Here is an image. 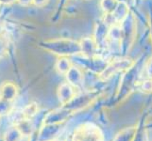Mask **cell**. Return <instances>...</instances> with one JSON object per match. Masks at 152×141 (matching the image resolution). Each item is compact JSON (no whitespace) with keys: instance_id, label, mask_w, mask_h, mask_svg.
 Masks as SVG:
<instances>
[{"instance_id":"cell-1","label":"cell","mask_w":152,"mask_h":141,"mask_svg":"<svg viewBox=\"0 0 152 141\" xmlns=\"http://www.w3.org/2000/svg\"><path fill=\"white\" fill-rule=\"evenodd\" d=\"M120 25L121 39L119 43V49L122 56H126L132 48L137 35V21L133 12H129Z\"/></svg>"},{"instance_id":"cell-2","label":"cell","mask_w":152,"mask_h":141,"mask_svg":"<svg viewBox=\"0 0 152 141\" xmlns=\"http://www.w3.org/2000/svg\"><path fill=\"white\" fill-rule=\"evenodd\" d=\"M41 46L60 56H70L80 54V45L78 41L71 39H54L45 40Z\"/></svg>"},{"instance_id":"cell-3","label":"cell","mask_w":152,"mask_h":141,"mask_svg":"<svg viewBox=\"0 0 152 141\" xmlns=\"http://www.w3.org/2000/svg\"><path fill=\"white\" fill-rule=\"evenodd\" d=\"M71 141H104V137L96 124L85 122L74 130Z\"/></svg>"},{"instance_id":"cell-4","label":"cell","mask_w":152,"mask_h":141,"mask_svg":"<svg viewBox=\"0 0 152 141\" xmlns=\"http://www.w3.org/2000/svg\"><path fill=\"white\" fill-rule=\"evenodd\" d=\"M135 64V61L130 59L122 56L120 59H113L111 62H108L107 66L104 68V70L99 74V78L101 80H108L114 74H116L119 72H126L130 69Z\"/></svg>"},{"instance_id":"cell-5","label":"cell","mask_w":152,"mask_h":141,"mask_svg":"<svg viewBox=\"0 0 152 141\" xmlns=\"http://www.w3.org/2000/svg\"><path fill=\"white\" fill-rule=\"evenodd\" d=\"M96 95H97L96 92H85L81 94H76V96L66 106H64L67 107L72 113H74L75 111L80 110V109L88 106L89 104L95 100Z\"/></svg>"},{"instance_id":"cell-6","label":"cell","mask_w":152,"mask_h":141,"mask_svg":"<svg viewBox=\"0 0 152 141\" xmlns=\"http://www.w3.org/2000/svg\"><path fill=\"white\" fill-rule=\"evenodd\" d=\"M73 113L67 107L62 106L61 108H57L45 115L43 124H61L67 121Z\"/></svg>"},{"instance_id":"cell-7","label":"cell","mask_w":152,"mask_h":141,"mask_svg":"<svg viewBox=\"0 0 152 141\" xmlns=\"http://www.w3.org/2000/svg\"><path fill=\"white\" fill-rule=\"evenodd\" d=\"M64 123L61 124H43L41 127L37 141H53L60 135Z\"/></svg>"},{"instance_id":"cell-8","label":"cell","mask_w":152,"mask_h":141,"mask_svg":"<svg viewBox=\"0 0 152 141\" xmlns=\"http://www.w3.org/2000/svg\"><path fill=\"white\" fill-rule=\"evenodd\" d=\"M76 90H77L76 87L71 86L70 84H68L67 82L61 83L59 86L57 90V96L60 103H61V106H66L76 96L77 94Z\"/></svg>"},{"instance_id":"cell-9","label":"cell","mask_w":152,"mask_h":141,"mask_svg":"<svg viewBox=\"0 0 152 141\" xmlns=\"http://www.w3.org/2000/svg\"><path fill=\"white\" fill-rule=\"evenodd\" d=\"M109 28H110V27L104 22L103 20L99 21L98 23H96L95 31H94L93 39L95 40L98 49L107 45V36H108Z\"/></svg>"},{"instance_id":"cell-10","label":"cell","mask_w":152,"mask_h":141,"mask_svg":"<svg viewBox=\"0 0 152 141\" xmlns=\"http://www.w3.org/2000/svg\"><path fill=\"white\" fill-rule=\"evenodd\" d=\"M64 75L68 84H70L76 88L80 87L83 84V72L77 65H72V67Z\"/></svg>"},{"instance_id":"cell-11","label":"cell","mask_w":152,"mask_h":141,"mask_svg":"<svg viewBox=\"0 0 152 141\" xmlns=\"http://www.w3.org/2000/svg\"><path fill=\"white\" fill-rule=\"evenodd\" d=\"M18 95V87L12 82H4L0 86V99L12 103Z\"/></svg>"},{"instance_id":"cell-12","label":"cell","mask_w":152,"mask_h":141,"mask_svg":"<svg viewBox=\"0 0 152 141\" xmlns=\"http://www.w3.org/2000/svg\"><path fill=\"white\" fill-rule=\"evenodd\" d=\"M80 54L83 56L92 57L96 55V51L98 50L97 45L93 37H85L81 39L80 41Z\"/></svg>"},{"instance_id":"cell-13","label":"cell","mask_w":152,"mask_h":141,"mask_svg":"<svg viewBox=\"0 0 152 141\" xmlns=\"http://www.w3.org/2000/svg\"><path fill=\"white\" fill-rule=\"evenodd\" d=\"M129 12H130V9H129L128 2L122 1V2H118L117 7L110 14H111V16L115 24H120L126 17H127V15L129 13Z\"/></svg>"},{"instance_id":"cell-14","label":"cell","mask_w":152,"mask_h":141,"mask_svg":"<svg viewBox=\"0 0 152 141\" xmlns=\"http://www.w3.org/2000/svg\"><path fill=\"white\" fill-rule=\"evenodd\" d=\"M136 134H137L136 126L126 127L116 134L113 141H135Z\"/></svg>"},{"instance_id":"cell-15","label":"cell","mask_w":152,"mask_h":141,"mask_svg":"<svg viewBox=\"0 0 152 141\" xmlns=\"http://www.w3.org/2000/svg\"><path fill=\"white\" fill-rule=\"evenodd\" d=\"M14 125H16L17 128L19 129V131L21 132V134L24 135V137H30V135L33 134L34 125L32 122V119H24L21 116V118L14 123Z\"/></svg>"},{"instance_id":"cell-16","label":"cell","mask_w":152,"mask_h":141,"mask_svg":"<svg viewBox=\"0 0 152 141\" xmlns=\"http://www.w3.org/2000/svg\"><path fill=\"white\" fill-rule=\"evenodd\" d=\"M72 61L68 56H60V59L55 63V70L58 74L64 75L72 67Z\"/></svg>"},{"instance_id":"cell-17","label":"cell","mask_w":152,"mask_h":141,"mask_svg":"<svg viewBox=\"0 0 152 141\" xmlns=\"http://www.w3.org/2000/svg\"><path fill=\"white\" fill-rule=\"evenodd\" d=\"M24 135L21 134L16 125L10 126L4 134L3 141H22Z\"/></svg>"},{"instance_id":"cell-18","label":"cell","mask_w":152,"mask_h":141,"mask_svg":"<svg viewBox=\"0 0 152 141\" xmlns=\"http://www.w3.org/2000/svg\"><path fill=\"white\" fill-rule=\"evenodd\" d=\"M38 113H39L38 104L36 103H30L23 108L22 112H21V116L24 119H32Z\"/></svg>"},{"instance_id":"cell-19","label":"cell","mask_w":152,"mask_h":141,"mask_svg":"<svg viewBox=\"0 0 152 141\" xmlns=\"http://www.w3.org/2000/svg\"><path fill=\"white\" fill-rule=\"evenodd\" d=\"M118 0H100V8L105 14L112 13L118 5Z\"/></svg>"},{"instance_id":"cell-20","label":"cell","mask_w":152,"mask_h":141,"mask_svg":"<svg viewBox=\"0 0 152 141\" xmlns=\"http://www.w3.org/2000/svg\"><path fill=\"white\" fill-rule=\"evenodd\" d=\"M12 110V103L0 99V117L9 115Z\"/></svg>"},{"instance_id":"cell-21","label":"cell","mask_w":152,"mask_h":141,"mask_svg":"<svg viewBox=\"0 0 152 141\" xmlns=\"http://www.w3.org/2000/svg\"><path fill=\"white\" fill-rule=\"evenodd\" d=\"M139 88H140V90H142L145 93L152 92V79L148 78L146 80L141 82L139 85Z\"/></svg>"},{"instance_id":"cell-22","label":"cell","mask_w":152,"mask_h":141,"mask_svg":"<svg viewBox=\"0 0 152 141\" xmlns=\"http://www.w3.org/2000/svg\"><path fill=\"white\" fill-rule=\"evenodd\" d=\"M145 70V74L148 76V78L152 79V56L149 57L148 60L146 61Z\"/></svg>"},{"instance_id":"cell-23","label":"cell","mask_w":152,"mask_h":141,"mask_svg":"<svg viewBox=\"0 0 152 141\" xmlns=\"http://www.w3.org/2000/svg\"><path fill=\"white\" fill-rule=\"evenodd\" d=\"M48 1L49 0H32V4L36 7L42 8V7L45 6V5L48 3Z\"/></svg>"},{"instance_id":"cell-24","label":"cell","mask_w":152,"mask_h":141,"mask_svg":"<svg viewBox=\"0 0 152 141\" xmlns=\"http://www.w3.org/2000/svg\"><path fill=\"white\" fill-rule=\"evenodd\" d=\"M17 2L21 5V6L28 7L29 5L32 4V0H17Z\"/></svg>"},{"instance_id":"cell-25","label":"cell","mask_w":152,"mask_h":141,"mask_svg":"<svg viewBox=\"0 0 152 141\" xmlns=\"http://www.w3.org/2000/svg\"><path fill=\"white\" fill-rule=\"evenodd\" d=\"M15 2H17V0H0V5H10Z\"/></svg>"},{"instance_id":"cell-26","label":"cell","mask_w":152,"mask_h":141,"mask_svg":"<svg viewBox=\"0 0 152 141\" xmlns=\"http://www.w3.org/2000/svg\"><path fill=\"white\" fill-rule=\"evenodd\" d=\"M149 27H150V37L152 40V12H150L149 14Z\"/></svg>"},{"instance_id":"cell-27","label":"cell","mask_w":152,"mask_h":141,"mask_svg":"<svg viewBox=\"0 0 152 141\" xmlns=\"http://www.w3.org/2000/svg\"><path fill=\"white\" fill-rule=\"evenodd\" d=\"M59 1H60V5H61H61H64L66 0H59Z\"/></svg>"},{"instance_id":"cell-28","label":"cell","mask_w":152,"mask_h":141,"mask_svg":"<svg viewBox=\"0 0 152 141\" xmlns=\"http://www.w3.org/2000/svg\"><path fill=\"white\" fill-rule=\"evenodd\" d=\"M119 2H122V1H124V2H128V0H118Z\"/></svg>"},{"instance_id":"cell-29","label":"cell","mask_w":152,"mask_h":141,"mask_svg":"<svg viewBox=\"0 0 152 141\" xmlns=\"http://www.w3.org/2000/svg\"><path fill=\"white\" fill-rule=\"evenodd\" d=\"M66 141H71V139H68V140H66Z\"/></svg>"},{"instance_id":"cell-30","label":"cell","mask_w":152,"mask_h":141,"mask_svg":"<svg viewBox=\"0 0 152 141\" xmlns=\"http://www.w3.org/2000/svg\"><path fill=\"white\" fill-rule=\"evenodd\" d=\"M53 141H59V140H58V139H56V140H53Z\"/></svg>"},{"instance_id":"cell-31","label":"cell","mask_w":152,"mask_h":141,"mask_svg":"<svg viewBox=\"0 0 152 141\" xmlns=\"http://www.w3.org/2000/svg\"><path fill=\"white\" fill-rule=\"evenodd\" d=\"M0 118H1V117H0Z\"/></svg>"}]
</instances>
